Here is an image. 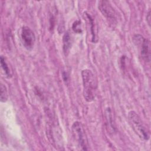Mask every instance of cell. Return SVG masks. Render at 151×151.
<instances>
[{
  "label": "cell",
  "instance_id": "1",
  "mask_svg": "<svg viewBox=\"0 0 151 151\" xmlns=\"http://www.w3.org/2000/svg\"><path fill=\"white\" fill-rule=\"evenodd\" d=\"M83 86V96L87 102L93 101L96 96L97 90V80L93 73L88 69L81 71Z\"/></svg>",
  "mask_w": 151,
  "mask_h": 151
},
{
  "label": "cell",
  "instance_id": "2",
  "mask_svg": "<svg viewBox=\"0 0 151 151\" xmlns=\"http://www.w3.org/2000/svg\"><path fill=\"white\" fill-rule=\"evenodd\" d=\"M128 117L132 128L138 136L143 140H149V134L139 115L132 110L129 112Z\"/></svg>",
  "mask_w": 151,
  "mask_h": 151
},
{
  "label": "cell",
  "instance_id": "3",
  "mask_svg": "<svg viewBox=\"0 0 151 151\" xmlns=\"http://www.w3.org/2000/svg\"><path fill=\"white\" fill-rule=\"evenodd\" d=\"M72 134L80 148L83 150H88V140L84 127L80 122H75L71 127Z\"/></svg>",
  "mask_w": 151,
  "mask_h": 151
},
{
  "label": "cell",
  "instance_id": "4",
  "mask_svg": "<svg viewBox=\"0 0 151 151\" xmlns=\"http://www.w3.org/2000/svg\"><path fill=\"white\" fill-rule=\"evenodd\" d=\"M134 43L139 47L142 58L147 63L150 61V41L140 35H135L133 37Z\"/></svg>",
  "mask_w": 151,
  "mask_h": 151
},
{
  "label": "cell",
  "instance_id": "5",
  "mask_svg": "<svg viewBox=\"0 0 151 151\" xmlns=\"http://www.w3.org/2000/svg\"><path fill=\"white\" fill-rule=\"evenodd\" d=\"M21 36L24 47L28 50L32 49L35 42V36L33 31L28 27H23Z\"/></svg>",
  "mask_w": 151,
  "mask_h": 151
},
{
  "label": "cell",
  "instance_id": "6",
  "mask_svg": "<svg viewBox=\"0 0 151 151\" xmlns=\"http://www.w3.org/2000/svg\"><path fill=\"white\" fill-rule=\"evenodd\" d=\"M99 9L103 16L110 20H115L116 12L108 1H100L99 2Z\"/></svg>",
  "mask_w": 151,
  "mask_h": 151
},
{
  "label": "cell",
  "instance_id": "7",
  "mask_svg": "<svg viewBox=\"0 0 151 151\" xmlns=\"http://www.w3.org/2000/svg\"><path fill=\"white\" fill-rule=\"evenodd\" d=\"M63 50L65 53L68 52L71 47V36L68 32H66L63 36Z\"/></svg>",
  "mask_w": 151,
  "mask_h": 151
},
{
  "label": "cell",
  "instance_id": "8",
  "mask_svg": "<svg viewBox=\"0 0 151 151\" xmlns=\"http://www.w3.org/2000/svg\"><path fill=\"white\" fill-rule=\"evenodd\" d=\"M1 65L5 73V74L6 76V77L8 78L11 77V76H12L11 71L9 67L8 66L7 63L5 61V58L3 56L1 57Z\"/></svg>",
  "mask_w": 151,
  "mask_h": 151
},
{
  "label": "cell",
  "instance_id": "9",
  "mask_svg": "<svg viewBox=\"0 0 151 151\" xmlns=\"http://www.w3.org/2000/svg\"><path fill=\"white\" fill-rule=\"evenodd\" d=\"M86 16L87 17V18L90 21V24L91 25V32L92 34V41L94 42H96L98 40V38L97 36V34L94 31V20L91 17L90 15L88 14H86Z\"/></svg>",
  "mask_w": 151,
  "mask_h": 151
},
{
  "label": "cell",
  "instance_id": "10",
  "mask_svg": "<svg viewBox=\"0 0 151 151\" xmlns=\"http://www.w3.org/2000/svg\"><path fill=\"white\" fill-rule=\"evenodd\" d=\"M8 97L6 87L3 84H1V101L5 103L7 101Z\"/></svg>",
  "mask_w": 151,
  "mask_h": 151
},
{
  "label": "cell",
  "instance_id": "11",
  "mask_svg": "<svg viewBox=\"0 0 151 151\" xmlns=\"http://www.w3.org/2000/svg\"><path fill=\"white\" fill-rule=\"evenodd\" d=\"M73 30L78 34H80L82 32L81 28V22L80 21H76L74 22L72 27Z\"/></svg>",
  "mask_w": 151,
  "mask_h": 151
},
{
  "label": "cell",
  "instance_id": "12",
  "mask_svg": "<svg viewBox=\"0 0 151 151\" xmlns=\"http://www.w3.org/2000/svg\"><path fill=\"white\" fill-rule=\"evenodd\" d=\"M146 21L150 27V11H149L148 12L147 15L146 16Z\"/></svg>",
  "mask_w": 151,
  "mask_h": 151
}]
</instances>
